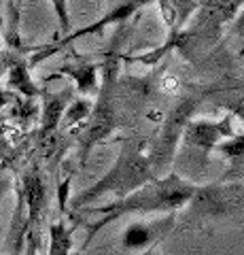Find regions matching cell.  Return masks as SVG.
<instances>
[{"label": "cell", "instance_id": "obj_4", "mask_svg": "<svg viewBox=\"0 0 244 255\" xmlns=\"http://www.w3.org/2000/svg\"><path fill=\"white\" fill-rule=\"evenodd\" d=\"M11 85L19 87V90L26 92V94H34V92H36L34 85L30 83V79H28V75H26V68H23V66H17V68L11 70Z\"/></svg>", "mask_w": 244, "mask_h": 255}, {"label": "cell", "instance_id": "obj_6", "mask_svg": "<svg viewBox=\"0 0 244 255\" xmlns=\"http://www.w3.org/2000/svg\"><path fill=\"white\" fill-rule=\"evenodd\" d=\"M87 111H89V105L87 102H75L73 105V109L68 111V117H66V124H75L77 119H81V117H85L87 115Z\"/></svg>", "mask_w": 244, "mask_h": 255}, {"label": "cell", "instance_id": "obj_5", "mask_svg": "<svg viewBox=\"0 0 244 255\" xmlns=\"http://www.w3.org/2000/svg\"><path fill=\"white\" fill-rule=\"evenodd\" d=\"M149 238V230L143 228V226H134L128 230V234H125V245L128 247H140L145 245Z\"/></svg>", "mask_w": 244, "mask_h": 255}, {"label": "cell", "instance_id": "obj_2", "mask_svg": "<svg viewBox=\"0 0 244 255\" xmlns=\"http://www.w3.org/2000/svg\"><path fill=\"white\" fill-rule=\"evenodd\" d=\"M68 100V92H64L62 96H56V98H51L47 102L45 107V117H43V128L45 130H53V128L58 126L60 117H62V111H64V105Z\"/></svg>", "mask_w": 244, "mask_h": 255}, {"label": "cell", "instance_id": "obj_9", "mask_svg": "<svg viewBox=\"0 0 244 255\" xmlns=\"http://www.w3.org/2000/svg\"><path fill=\"white\" fill-rule=\"evenodd\" d=\"M225 151H230V153H242L244 151V136L230 142V145H225Z\"/></svg>", "mask_w": 244, "mask_h": 255}, {"label": "cell", "instance_id": "obj_3", "mask_svg": "<svg viewBox=\"0 0 244 255\" xmlns=\"http://www.w3.org/2000/svg\"><path fill=\"white\" fill-rule=\"evenodd\" d=\"M70 236L62 223H56L51 228V253L49 255H68Z\"/></svg>", "mask_w": 244, "mask_h": 255}, {"label": "cell", "instance_id": "obj_10", "mask_svg": "<svg viewBox=\"0 0 244 255\" xmlns=\"http://www.w3.org/2000/svg\"><path fill=\"white\" fill-rule=\"evenodd\" d=\"M238 30L242 32V34H244V15H242V19L238 21Z\"/></svg>", "mask_w": 244, "mask_h": 255}, {"label": "cell", "instance_id": "obj_8", "mask_svg": "<svg viewBox=\"0 0 244 255\" xmlns=\"http://www.w3.org/2000/svg\"><path fill=\"white\" fill-rule=\"evenodd\" d=\"M178 87H180V83H178L176 77H166V79H163V83H162V90L166 94H176Z\"/></svg>", "mask_w": 244, "mask_h": 255}, {"label": "cell", "instance_id": "obj_7", "mask_svg": "<svg viewBox=\"0 0 244 255\" xmlns=\"http://www.w3.org/2000/svg\"><path fill=\"white\" fill-rule=\"evenodd\" d=\"M75 75H77V81H79V85H81L83 90H87V87L93 83V68L91 66L79 70V73H75Z\"/></svg>", "mask_w": 244, "mask_h": 255}, {"label": "cell", "instance_id": "obj_1", "mask_svg": "<svg viewBox=\"0 0 244 255\" xmlns=\"http://www.w3.org/2000/svg\"><path fill=\"white\" fill-rule=\"evenodd\" d=\"M221 134H230L227 122L221 126H210V124H193L187 130V142L191 145H200V147H212L217 142V138Z\"/></svg>", "mask_w": 244, "mask_h": 255}]
</instances>
